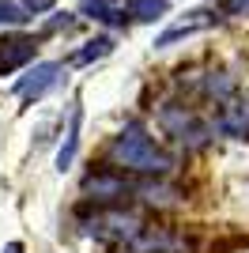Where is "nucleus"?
Returning <instances> with one entry per match:
<instances>
[{"instance_id": "obj_1", "label": "nucleus", "mask_w": 249, "mask_h": 253, "mask_svg": "<svg viewBox=\"0 0 249 253\" xmlns=\"http://www.w3.org/2000/svg\"><path fill=\"white\" fill-rule=\"evenodd\" d=\"M110 159L124 170H136V174H170L174 170V155H166L155 140L144 132V125H128L121 136L114 140Z\"/></svg>"}, {"instance_id": "obj_2", "label": "nucleus", "mask_w": 249, "mask_h": 253, "mask_svg": "<svg viewBox=\"0 0 249 253\" xmlns=\"http://www.w3.org/2000/svg\"><path fill=\"white\" fill-rule=\"evenodd\" d=\"M159 121H163L181 144H189V148H204L208 140L215 136V128L208 125V121H200L197 114H189L185 106H166L163 114H159Z\"/></svg>"}, {"instance_id": "obj_3", "label": "nucleus", "mask_w": 249, "mask_h": 253, "mask_svg": "<svg viewBox=\"0 0 249 253\" xmlns=\"http://www.w3.org/2000/svg\"><path fill=\"white\" fill-rule=\"evenodd\" d=\"M140 219L136 215H124L121 208H106V211H94V219L87 223V234L102 238V242H132L140 238Z\"/></svg>"}, {"instance_id": "obj_4", "label": "nucleus", "mask_w": 249, "mask_h": 253, "mask_svg": "<svg viewBox=\"0 0 249 253\" xmlns=\"http://www.w3.org/2000/svg\"><path fill=\"white\" fill-rule=\"evenodd\" d=\"M57 72H61L57 61H42V64H34V68H27V76L15 84V95L19 98H42L53 84H57Z\"/></svg>"}, {"instance_id": "obj_5", "label": "nucleus", "mask_w": 249, "mask_h": 253, "mask_svg": "<svg viewBox=\"0 0 249 253\" xmlns=\"http://www.w3.org/2000/svg\"><path fill=\"white\" fill-rule=\"evenodd\" d=\"M83 193L94 197V201H121L124 193H132V185L117 170H98V174H91V178L83 181Z\"/></svg>"}, {"instance_id": "obj_6", "label": "nucleus", "mask_w": 249, "mask_h": 253, "mask_svg": "<svg viewBox=\"0 0 249 253\" xmlns=\"http://www.w3.org/2000/svg\"><path fill=\"white\" fill-rule=\"evenodd\" d=\"M34 38H4L0 42V76L4 72H15V68H23V64L34 61Z\"/></svg>"}, {"instance_id": "obj_7", "label": "nucleus", "mask_w": 249, "mask_h": 253, "mask_svg": "<svg viewBox=\"0 0 249 253\" xmlns=\"http://www.w3.org/2000/svg\"><path fill=\"white\" fill-rule=\"evenodd\" d=\"M189 15H193V19H181L177 27H170L166 34H159V38H155L159 49H166V45H174L177 38H189V34H197V31H204V27L215 23V15H208V11H189Z\"/></svg>"}, {"instance_id": "obj_8", "label": "nucleus", "mask_w": 249, "mask_h": 253, "mask_svg": "<svg viewBox=\"0 0 249 253\" xmlns=\"http://www.w3.org/2000/svg\"><path fill=\"white\" fill-rule=\"evenodd\" d=\"M80 121H83V110L80 106H72V114H68V128H64V144L61 151H57V167L68 170L76 159V148H80Z\"/></svg>"}, {"instance_id": "obj_9", "label": "nucleus", "mask_w": 249, "mask_h": 253, "mask_svg": "<svg viewBox=\"0 0 249 253\" xmlns=\"http://www.w3.org/2000/svg\"><path fill=\"white\" fill-rule=\"evenodd\" d=\"M219 132H227V136H249V106L242 102H230L219 117Z\"/></svg>"}, {"instance_id": "obj_10", "label": "nucleus", "mask_w": 249, "mask_h": 253, "mask_svg": "<svg viewBox=\"0 0 249 253\" xmlns=\"http://www.w3.org/2000/svg\"><path fill=\"white\" fill-rule=\"evenodd\" d=\"M170 4L166 0H124V15H132L140 23H151V19H163Z\"/></svg>"}, {"instance_id": "obj_11", "label": "nucleus", "mask_w": 249, "mask_h": 253, "mask_svg": "<svg viewBox=\"0 0 249 253\" xmlns=\"http://www.w3.org/2000/svg\"><path fill=\"white\" fill-rule=\"evenodd\" d=\"M83 15H91V19L98 23H117L121 19V4L117 0H80Z\"/></svg>"}, {"instance_id": "obj_12", "label": "nucleus", "mask_w": 249, "mask_h": 253, "mask_svg": "<svg viewBox=\"0 0 249 253\" xmlns=\"http://www.w3.org/2000/svg\"><path fill=\"white\" fill-rule=\"evenodd\" d=\"M110 49H114V38H94V42H87L83 49H76L72 57H68V64H91V61H98V57H106Z\"/></svg>"}, {"instance_id": "obj_13", "label": "nucleus", "mask_w": 249, "mask_h": 253, "mask_svg": "<svg viewBox=\"0 0 249 253\" xmlns=\"http://www.w3.org/2000/svg\"><path fill=\"white\" fill-rule=\"evenodd\" d=\"M31 19L23 8H15V4H8V0H0V23L4 27H23V23Z\"/></svg>"}, {"instance_id": "obj_14", "label": "nucleus", "mask_w": 249, "mask_h": 253, "mask_svg": "<svg viewBox=\"0 0 249 253\" xmlns=\"http://www.w3.org/2000/svg\"><path fill=\"white\" fill-rule=\"evenodd\" d=\"M53 4H57V0H23V8L34 11V15H42V11H53Z\"/></svg>"}, {"instance_id": "obj_15", "label": "nucleus", "mask_w": 249, "mask_h": 253, "mask_svg": "<svg viewBox=\"0 0 249 253\" xmlns=\"http://www.w3.org/2000/svg\"><path fill=\"white\" fill-rule=\"evenodd\" d=\"M219 4H223V8H227V11H234V15L249 8V0H219Z\"/></svg>"}, {"instance_id": "obj_16", "label": "nucleus", "mask_w": 249, "mask_h": 253, "mask_svg": "<svg viewBox=\"0 0 249 253\" xmlns=\"http://www.w3.org/2000/svg\"><path fill=\"white\" fill-rule=\"evenodd\" d=\"M4 253H23V246L19 242H8V246H4Z\"/></svg>"}]
</instances>
